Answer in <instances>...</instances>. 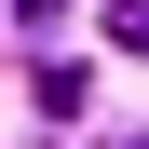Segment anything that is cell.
<instances>
[{"instance_id":"obj_2","label":"cell","mask_w":149,"mask_h":149,"mask_svg":"<svg viewBox=\"0 0 149 149\" xmlns=\"http://www.w3.org/2000/svg\"><path fill=\"white\" fill-rule=\"evenodd\" d=\"M122 149H149V136H122Z\"/></svg>"},{"instance_id":"obj_1","label":"cell","mask_w":149,"mask_h":149,"mask_svg":"<svg viewBox=\"0 0 149 149\" xmlns=\"http://www.w3.org/2000/svg\"><path fill=\"white\" fill-rule=\"evenodd\" d=\"M54 14H68V0H14V27H27V41H41V27H54Z\"/></svg>"}]
</instances>
